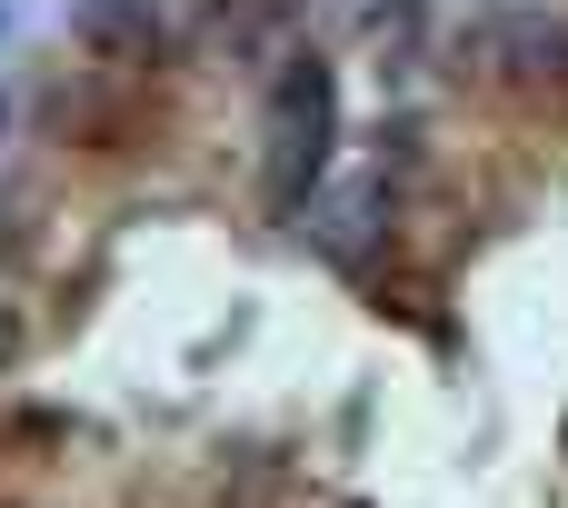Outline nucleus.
Segmentation results:
<instances>
[{
    "label": "nucleus",
    "instance_id": "f257e3e1",
    "mask_svg": "<svg viewBox=\"0 0 568 508\" xmlns=\"http://www.w3.org/2000/svg\"><path fill=\"white\" fill-rule=\"evenodd\" d=\"M339 140V80L320 50H290V70L270 80V210H300L329 170Z\"/></svg>",
    "mask_w": 568,
    "mask_h": 508
},
{
    "label": "nucleus",
    "instance_id": "f03ea898",
    "mask_svg": "<svg viewBox=\"0 0 568 508\" xmlns=\"http://www.w3.org/2000/svg\"><path fill=\"white\" fill-rule=\"evenodd\" d=\"M70 30H80L90 50H110V60H140V50L160 40V0H80Z\"/></svg>",
    "mask_w": 568,
    "mask_h": 508
},
{
    "label": "nucleus",
    "instance_id": "7ed1b4c3",
    "mask_svg": "<svg viewBox=\"0 0 568 508\" xmlns=\"http://www.w3.org/2000/svg\"><path fill=\"white\" fill-rule=\"evenodd\" d=\"M0 120H10V100H0Z\"/></svg>",
    "mask_w": 568,
    "mask_h": 508
},
{
    "label": "nucleus",
    "instance_id": "20e7f679",
    "mask_svg": "<svg viewBox=\"0 0 568 508\" xmlns=\"http://www.w3.org/2000/svg\"><path fill=\"white\" fill-rule=\"evenodd\" d=\"M0 20H10V10H0Z\"/></svg>",
    "mask_w": 568,
    "mask_h": 508
}]
</instances>
